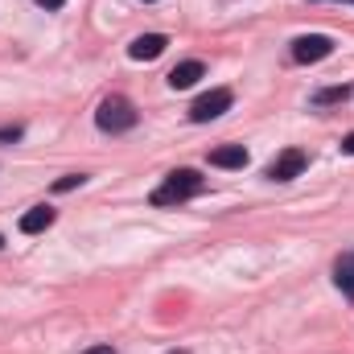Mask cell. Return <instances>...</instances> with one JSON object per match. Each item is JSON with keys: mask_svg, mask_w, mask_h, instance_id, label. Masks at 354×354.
I'll return each mask as SVG.
<instances>
[{"mask_svg": "<svg viewBox=\"0 0 354 354\" xmlns=\"http://www.w3.org/2000/svg\"><path fill=\"white\" fill-rule=\"evenodd\" d=\"M206 189V181L198 169H174L165 177V185L153 194V206H174V202H185V198H198Z\"/></svg>", "mask_w": 354, "mask_h": 354, "instance_id": "1", "label": "cell"}, {"mask_svg": "<svg viewBox=\"0 0 354 354\" xmlns=\"http://www.w3.org/2000/svg\"><path fill=\"white\" fill-rule=\"evenodd\" d=\"M95 124L103 128V132H128V128H136V107H132V99H124V95H107L103 103H99V111H95Z\"/></svg>", "mask_w": 354, "mask_h": 354, "instance_id": "2", "label": "cell"}, {"mask_svg": "<svg viewBox=\"0 0 354 354\" xmlns=\"http://www.w3.org/2000/svg\"><path fill=\"white\" fill-rule=\"evenodd\" d=\"M231 103H235V95H231L227 87L206 91V95H198V99H194L189 120H194V124H210V120H218L223 111H231Z\"/></svg>", "mask_w": 354, "mask_h": 354, "instance_id": "3", "label": "cell"}, {"mask_svg": "<svg viewBox=\"0 0 354 354\" xmlns=\"http://www.w3.org/2000/svg\"><path fill=\"white\" fill-rule=\"evenodd\" d=\"M334 54V37H326V33H305V37H297L292 41V62H322V58H330Z\"/></svg>", "mask_w": 354, "mask_h": 354, "instance_id": "4", "label": "cell"}, {"mask_svg": "<svg viewBox=\"0 0 354 354\" xmlns=\"http://www.w3.org/2000/svg\"><path fill=\"white\" fill-rule=\"evenodd\" d=\"M305 165H309V157H305L301 149H284V153H280V157L268 165L264 177H272V181H292V177L305 174Z\"/></svg>", "mask_w": 354, "mask_h": 354, "instance_id": "5", "label": "cell"}, {"mask_svg": "<svg viewBox=\"0 0 354 354\" xmlns=\"http://www.w3.org/2000/svg\"><path fill=\"white\" fill-rule=\"evenodd\" d=\"M165 46H169L165 33H140V37L128 46V58H132V62H153V58L165 54Z\"/></svg>", "mask_w": 354, "mask_h": 354, "instance_id": "6", "label": "cell"}, {"mask_svg": "<svg viewBox=\"0 0 354 354\" xmlns=\"http://www.w3.org/2000/svg\"><path fill=\"white\" fill-rule=\"evenodd\" d=\"M210 165H218V169H243L248 165V149L243 145H218V149H210Z\"/></svg>", "mask_w": 354, "mask_h": 354, "instance_id": "7", "label": "cell"}, {"mask_svg": "<svg viewBox=\"0 0 354 354\" xmlns=\"http://www.w3.org/2000/svg\"><path fill=\"white\" fill-rule=\"evenodd\" d=\"M202 75H206V66H202L198 58H189V62H177L174 71H169V87H174V91H185V87H194Z\"/></svg>", "mask_w": 354, "mask_h": 354, "instance_id": "8", "label": "cell"}, {"mask_svg": "<svg viewBox=\"0 0 354 354\" xmlns=\"http://www.w3.org/2000/svg\"><path fill=\"white\" fill-rule=\"evenodd\" d=\"M50 223H54V206H33V210L21 214V231H25V235H37V231H46Z\"/></svg>", "mask_w": 354, "mask_h": 354, "instance_id": "9", "label": "cell"}, {"mask_svg": "<svg viewBox=\"0 0 354 354\" xmlns=\"http://www.w3.org/2000/svg\"><path fill=\"white\" fill-rule=\"evenodd\" d=\"M334 280H338V288H342V292L354 301V252H346V256L338 260V268H334Z\"/></svg>", "mask_w": 354, "mask_h": 354, "instance_id": "10", "label": "cell"}, {"mask_svg": "<svg viewBox=\"0 0 354 354\" xmlns=\"http://www.w3.org/2000/svg\"><path fill=\"white\" fill-rule=\"evenodd\" d=\"M83 181H87V174H66V177L54 181V189H58V194H71V189H79Z\"/></svg>", "mask_w": 354, "mask_h": 354, "instance_id": "11", "label": "cell"}, {"mask_svg": "<svg viewBox=\"0 0 354 354\" xmlns=\"http://www.w3.org/2000/svg\"><path fill=\"white\" fill-rule=\"evenodd\" d=\"M346 95H351V87L342 83V87H330V91H322V95H317V103H334V99H346Z\"/></svg>", "mask_w": 354, "mask_h": 354, "instance_id": "12", "label": "cell"}, {"mask_svg": "<svg viewBox=\"0 0 354 354\" xmlns=\"http://www.w3.org/2000/svg\"><path fill=\"white\" fill-rule=\"evenodd\" d=\"M21 140V128L12 124V128H0V145H17Z\"/></svg>", "mask_w": 354, "mask_h": 354, "instance_id": "13", "label": "cell"}, {"mask_svg": "<svg viewBox=\"0 0 354 354\" xmlns=\"http://www.w3.org/2000/svg\"><path fill=\"white\" fill-rule=\"evenodd\" d=\"M66 0H37V8H62Z\"/></svg>", "mask_w": 354, "mask_h": 354, "instance_id": "14", "label": "cell"}, {"mask_svg": "<svg viewBox=\"0 0 354 354\" xmlns=\"http://www.w3.org/2000/svg\"><path fill=\"white\" fill-rule=\"evenodd\" d=\"M342 153H346V157H354V132L346 136V140H342Z\"/></svg>", "mask_w": 354, "mask_h": 354, "instance_id": "15", "label": "cell"}, {"mask_svg": "<svg viewBox=\"0 0 354 354\" xmlns=\"http://www.w3.org/2000/svg\"><path fill=\"white\" fill-rule=\"evenodd\" d=\"M83 354H115V351H111V346H87Z\"/></svg>", "mask_w": 354, "mask_h": 354, "instance_id": "16", "label": "cell"}, {"mask_svg": "<svg viewBox=\"0 0 354 354\" xmlns=\"http://www.w3.org/2000/svg\"><path fill=\"white\" fill-rule=\"evenodd\" d=\"M0 248H4V239H0Z\"/></svg>", "mask_w": 354, "mask_h": 354, "instance_id": "17", "label": "cell"}]
</instances>
